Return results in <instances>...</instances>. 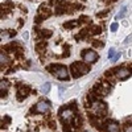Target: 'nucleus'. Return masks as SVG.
Listing matches in <instances>:
<instances>
[{"label":"nucleus","instance_id":"7","mask_svg":"<svg viewBox=\"0 0 132 132\" xmlns=\"http://www.w3.org/2000/svg\"><path fill=\"white\" fill-rule=\"evenodd\" d=\"M50 13H52L50 8H48L45 4H42V5L40 7V15H38V16H40L41 19H42V17H48Z\"/></svg>","mask_w":132,"mask_h":132},{"label":"nucleus","instance_id":"22","mask_svg":"<svg viewBox=\"0 0 132 132\" xmlns=\"http://www.w3.org/2000/svg\"><path fill=\"white\" fill-rule=\"evenodd\" d=\"M131 41H132V35H129V36L124 40V44H128V42H131Z\"/></svg>","mask_w":132,"mask_h":132},{"label":"nucleus","instance_id":"11","mask_svg":"<svg viewBox=\"0 0 132 132\" xmlns=\"http://www.w3.org/2000/svg\"><path fill=\"white\" fill-rule=\"evenodd\" d=\"M61 116L63 118V119H70L71 116H73V112H71V110H63L62 111V114H61Z\"/></svg>","mask_w":132,"mask_h":132},{"label":"nucleus","instance_id":"23","mask_svg":"<svg viewBox=\"0 0 132 132\" xmlns=\"http://www.w3.org/2000/svg\"><path fill=\"white\" fill-rule=\"evenodd\" d=\"M94 46H101V48H102L103 44H102V42H94Z\"/></svg>","mask_w":132,"mask_h":132},{"label":"nucleus","instance_id":"17","mask_svg":"<svg viewBox=\"0 0 132 132\" xmlns=\"http://www.w3.org/2000/svg\"><path fill=\"white\" fill-rule=\"evenodd\" d=\"M0 60H2V63H5V62H8V57L5 56V54L2 52V54H0Z\"/></svg>","mask_w":132,"mask_h":132},{"label":"nucleus","instance_id":"12","mask_svg":"<svg viewBox=\"0 0 132 132\" xmlns=\"http://www.w3.org/2000/svg\"><path fill=\"white\" fill-rule=\"evenodd\" d=\"M78 25V21H69V23H65V28L66 29H70V28H73V27H77Z\"/></svg>","mask_w":132,"mask_h":132},{"label":"nucleus","instance_id":"13","mask_svg":"<svg viewBox=\"0 0 132 132\" xmlns=\"http://www.w3.org/2000/svg\"><path fill=\"white\" fill-rule=\"evenodd\" d=\"M49 90H50V83H49V82H46L45 85H42L41 91H42L44 94H48V93H49Z\"/></svg>","mask_w":132,"mask_h":132},{"label":"nucleus","instance_id":"15","mask_svg":"<svg viewBox=\"0 0 132 132\" xmlns=\"http://www.w3.org/2000/svg\"><path fill=\"white\" fill-rule=\"evenodd\" d=\"M41 36L42 37H50L52 36V30H48V29H44V30H41Z\"/></svg>","mask_w":132,"mask_h":132},{"label":"nucleus","instance_id":"14","mask_svg":"<svg viewBox=\"0 0 132 132\" xmlns=\"http://www.w3.org/2000/svg\"><path fill=\"white\" fill-rule=\"evenodd\" d=\"M126 13H127V7H123L122 9H120V12L116 15V19H123Z\"/></svg>","mask_w":132,"mask_h":132},{"label":"nucleus","instance_id":"6","mask_svg":"<svg viewBox=\"0 0 132 132\" xmlns=\"http://www.w3.org/2000/svg\"><path fill=\"white\" fill-rule=\"evenodd\" d=\"M29 94V89L28 87H23L21 86L20 89H19V94H17V98H19V101H23V99H25Z\"/></svg>","mask_w":132,"mask_h":132},{"label":"nucleus","instance_id":"3","mask_svg":"<svg viewBox=\"0 0 132 132\" xmlns=\"http://www.w3.org/2000/svg\"><path fill=\"white\" fill-rule=\"evenodd\" d=\"M82 57H83V61H85L86 63H93V62H95V61L99 58V56H98L94 50L83 52V53H82Z\"/></svg>","mask_w":132,"mask_h":132},{"label":"nucleus","instance_id":"16","mask_svg":"<svg viewBox=\"0 0 132 132\" xmlns=\"http://www.w3.org/2000/svg\"><path fill=\"white\" fill-rule=\"evenodd\" d=\"M101 33V28L99 27H95V28H93V30H90V35H99Z\"/></svg>","mask_w":132,"mask_h":132},{"label":"nucleus","instance_id":"8","mask_svg":"<svg viewBox=\"0 0 132 132\" xmlns=\"http://www.w3.org/2000/svg\"><path fill=\"white\" fill-rule=\"evenodd\" d=\"M108 58L112 60V61H116V60L120 58V53H116L115 49H110L108 50Z\"/></svg>","mask_w":132,"mask_h":132},{"label":"nucleus","instance_id":"21","mask_svg":"<svg viewBox=\"0 0 132 132\" xmlns=\"http://www.w3.org/2000/svg\"><path fill=\"white\" fill-rule=\"evenodd\" d=\"M124 131H126V132H132V124H126Z\"/></svg>","mask_w":132,"mask_h":132},{"label":"nucleus","instance_id":"1","mask_svg":"<svg viewBox=\"0 0 132 132\" xmlns=\"http://www.w3.org/2000/svg\"><path fill=\"white\" fill-rule=\"evenodd\" d=\"M70 69H71V74H73L74 78H79L81 75L87 74L90 71V68L86 63H83V62H74V63H71Z\"/></svg>","mask_w":132,"mask_h":132},{"label":"nucleus","instance_id":"4","mask_svg":"<svg viewBox=\"0 0 132 132\" xmlns=\"http://www.w3.org/2000/svg\"><path fill=\"white\" fill-rule=\"evenodd\" d=\"M49 110H50V104L46 101H41L36 104V111L40 112V114H45V112L49 111Z\"/></svg>","mask_w":132,"mask_h":132},{"label":"nucleus","instance_id":"9","mask_svg":"<svg viewBox=\"0 0 132 132\" xmlns=\"http://www.w3.org/2000/svg\"><path fill=\"white\" fill-rule=\"evenodd\" d=\"M107 131H108V132H120L119 124H116V123H110V124L107 126Z\"/></svg>","mask_w":132,"mask_h":132},{"label":"nucleus","instance_id":"19","mask_svg":"<svg viewBox=\"0 0 132 132\" xmlns=\"http://www.w3.org/2000/svg\"><path fill=\"white\" fill-rule=\"evenodd\" d=\"M7 86H8V83L5 81H2V83H0V89H2V91H4L7 89Z\"/></svg>","mask_w":132,"mask_h":132},{"label":"nucleus","instance_id":"5","mask_svg":"<svg viewBox=\"0 0 132 132\" xmlns=\"http://www.w3.org/2000/svg\"><path fill=\"white\" fill-rule=\"evenodd\" d=\"M116 77L119 79H126L129 77V70L126 69V68H120V69L116 70Z\"/></svg>","mask_w":132,"mask_h":132},{"label":"nucleus","instance_id":"2","mask_svg":"<svg viewBox=\"0 0 132 132\" xmlns=\"http://www.w3.org/2000/svg\"><path fill=\"white\" fill-rule=\"evenodd\" d=\"M49 70H53L52 73L57 77L58 79H68L69 78V71L65 66H61V65H52L48 68Z\"/></svg>","mask_w":132,"mask_h":132},{"label":"nucleus","instance_id":"20","mask_svg":"<svg viewBox=\"0 0 132 132\" xmlns=\"http://www.w3.org/2000/svg\"><path fill=\"white\" fill-rule=\"evenodd\" d=\"M118 27H119L118 23H112V24H111V32H116V30H118Z\"/></svg>","mask_w":132,"mask_h":132},{"label":"nucleus","instance_id":"10","mask_svg":"<svg viewBox=\"0 0 132 132\" xmlns=\"http://www.w3.org/2000/svg\"><path fill=\"white\" fill-rule=\"evenodd\" d=\"M94 108L98 112H101V111H104V110H106V106L102 102H94Z\"/></svg>","mask_w":132,"mask_h":132},{"label":"nucleus","instance_id":"18","mask_svg":"<svg viewBox=\"0 0 132 132\" xmlns=\"http://www.w3.org/2000/svg\"><path fill=\"white\" fill-rule=\"evenodd\" d=\"M45 46H46V42H45V41H42L41 44H37V50L41 52V49H44Z\"/></svg>","mask_w":132,"mask_h":132}]
</instances>
